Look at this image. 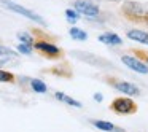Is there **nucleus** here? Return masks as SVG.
I'll use <instances>...</instances> for the list:
<instances>
[{"label":"nucleus","instance_id":"f257e3e1","mask_svg":"<svg viewBox=\"0 0 148 132\" xmlns=\"http://www.w3.org/2000/svg\"><path fill=\"white\" fill-rule=\"evenodd\" d=\"M121 11L129 21H137V23L148 24V3H145V2L126 0L121 5Z\"/></svg>","mask_w":148,"mask_h":132},{"label":"nucleus","instance_id":"f03ea898","mask_svg":"<svg viewBox=\"0 0 148 132\" xmlns=\"http://www.w3.org/2000/svg\"><path fill=\"white\" fill-rule=\"evenodd\" d=\"M0 2H2V5H3L5 8H8V10L13 11V13L21 14V16H24V18H27V19L34 21V23L40 24V26H46V21L43 19L40 14H37L35 11L29 10V8L23 7V5H19V3H14V2H11V0H0Z\"/></svg>","mask_w":148,"mask_h":132},{"label":"nucleus","instance_id":"7ed1b4c3","mask_svg":"<svg viewBox=\"0 0 148 132\" xmlns=\"http://www.w3.org/2000/svg\"><path fill=\"white\" fill-rule=\"evenodd\" d=\"M110 108L118 115H132L137 111V105L131 97H118L112 102Z\"/></svg>","mask_w":148,"mask_h":132},{"label":"nucleus","instance_id":"20e7f679","mask_svg":"<svg viewBox=\"0 0 148 132\" xmlns=\"http://www.w3.org/2000/svg\"><path fill=\"white\" fill-rule=\"evenodd\" d=\"M32 46L49 59H58L62 56V49L58 45H54L51 42H46V40H37V42H34Z\"/></svg>","mask_w":148,"mask_h":132},{"label":"nucleus","instance_id":"39448f33","mask_svg":"<svg viewBox=\"0 0 148 132\" xmlns=\"http://www.w3.org/2000/svg\"><path fill=\"white\" fill-rule=\"evenodd\" d=\"M73 8L80 13V16H88V18H96L100 13V8L91 0H75Z\"/></svg>","mask_w":148,"mask_h":132},{"label":"nucleus","instance_id":"423d86ee","mask_svg":"<svg viewBox=\"0 0 148 132\" xmlns=\"http://www.w3.org/2000/svg\"><path fill=\"white\" fill-rule=\"evenodd\" d=\"M108 83L112 84V88H115L118 92H123L126 96H140V89L135 84L129 83V81L116 80V78H108Z\"/></svg>","mask_w":148,"mask_h":132},{"label":"nucleus","instance_id":"0eeeda50","mask_svg":"<svg viewBox=\"0 0 148 132\" xmlns=\"http://www.w3.org/2000/svg\"><path fill=\"white\" fill-rule=\"evenodd\" d=\"M121 62L126 65V67H129L131 70L137 72V73H148V67L143 64V62L140 61V59L137 57V56H129V54H123L121 56Z\"/></svg>","mask_w":148,"mask_h":132},{"label":"nucleus","instance_id":"6e6552de","mask_svg":"<svg viewBox=\"0 0 148 132\" xmlns=\"http://www.w3.org/2000/svg\"><path fill=\"white\" fill-rule=\"evenodd\" d=\"M99 42L110 46H119L123 43V38L119 35H116L115 32H103L99 35Z\"/></svg>","mask_w":148,"mask_h":132},{"label":"nucleus","instance_id":"1a4fd4ad","mask_svg":"<svg viewBox=\"0 0 148 132\" xmlns=\"http://www.w3.org/2000/svg\"><path fill=\"white\" fill-rule=\"evenodd\" d=\"M126 37H127L129 40H134V42H137V43H142V45H148V32H145V30L131 29V30H127Z\"/></svg>","mask_w":148,"mask_h":132},{"label":"nucleus","instance_id":"9d476101","mask_svg":"<svg viewBox=\"0 0 148 132\" xmlns=\"http://www.w3.org/2000/svg\"><path fill=\"white\" fill-rule=\"evenodd\" d=\"M54 97L58 100H61V102H64V103H67V105H70V107H75V108H81V103L78 102V100H75V99H72V97H69L67 94H64V92H54Z\"/></svg>","mask_w":148,"mask_h":132},{"label":"nucleus","instance_id":"9b49d317","mask_svg":"<svg viewBox=\"0 0 148 132\" xmlns=\"http://www.w3.org/2000/svg\"><path fill=\"white\" fill-rule=\"evenodd\" d=\"M92 124L96 126L97 129L105 131V132H119V129L116 127V126H113L112 122H108V121H92Z\"/></svg>","mask_w":148,"mask_h":132},{"label":"nucleus","instance_id":"f8f14e48","mask_svg":"<svg viewBox=\"0 0 148 132\" xmlns=\"http://www.w3.org/2000/svg\"><path fill=\"white\" fill-rule=\"evenodd\" d=\"M69 34H70V37L73 40H77V42H86L88 40V34L84 32V30L78 29V27H72V29L69 30Z\"/></svg>","mask_w":148,"mask_h":132},{"label":"nucleus","instance_id":"ddd939ff","mask_svg":"<svg viewBox=\"0 0 148 132\" xmlns=\"http://www.w3.org/2000/svg\"><path fill=\"white\" fill-rule=\"evenodd\" d=\"M30 88H32V91H34V92H38V94H45L46 91H48L46 84L43 83L42 80H37V78L30 80Z\"/></svg>","mask_w":148,"mask_h":132},{"label":"nucleus","instance_id":"4468645a","mask_svg":"<svg viewBox=\"0 0 148 132\" xmlns=\"http://www.w3.org/2000/svg\"><path fill=\"white\" fill-rule=\"evenodd\" d=\"M64 14H65V18H67V21L70 24H75L78 19H80V13H78L75 8H67V10L64 11Z\"/></svg>","mask_w":148,"mask_h":132},{"label":"nucleus","instance_id":"2eb2a0df","mask_svg":"<svg viewBox=\"0 0 148 132\" xmlns=\"http://www.w3.org/2000/svg\"><path fill=\"white\" fill-rule=\"evenodd\" d=\"M0 57H18V51L5 45H0Z\"/></svg>","mask_w":148,"mask_h":132},{"label":"nucleus","instance_id":"dca6fc26","mask_svg":"<svg viewBox=\"0 0 148 132\" xmlns=\"http://www.w3.org/2000/svg\"><path fill=\"white\" fill-rule=\"evenodd\" d=\"M16 37H18V40H19L21 43H26V45H30V46H32L34 42H35L34 37L30 35V34H27V32H18Z\"/></svg>","mask_w":148,"mask_h":132},{"label":"nucleus","instance_id":"f3484780","mask_svg":"<svg viewBox=\"0 0 148 132\" xmlns=\"http://www.w3.org/2000/svg\"><path fill=\"white\" fill-rule=\"evenodd\" d=\"M14 80L16 78H14V75L11 72H7V70H2L0 68V83H13Z\"/></svg>","mask_w":148,"mask_h":132},{"label":"nucleus","instance_id":"a211bd4d","mask_svg":"<svg viewBox=\"0 0 148 132\" xmlns=\"http://www.w3.org/2000/svg\"><path fill=\"white\" fill-rule=\"evenodd\" d=\"M32 49H34V46L26 45V43H19V45L16 46V51L19 53V54H26V56L32 54Z\"/></svg>","mask_w":148,"mask_h":132},{"label":"nucleus","instance_id":"6ab92c4d","mask_svg":"<svg viewBox=\"0 0 148 132\" xmlns=\"http://www.w3.org/2000/svg\"><path fill=\"white\" fill-rule=\"evenodd\" d=\"M135 56L148 67V51H135Z\"/></svg>","mask_w":148,"mask_h":132},{"label":"nucleus","instance_id":"aec40b11","mask_svg":"<svg viewBox=\"0 0 148 132\" xmlns=\"http://www.w3.org/2000/svg\"><path fill=\"white\" fill-rule=\"evenodd\" d=\"M7 62H8V57H0V68L3 67V65L7 64Z\"/></svg>","mask_w":148,"mask_h":132},{"label":"nucleus","instance_id":"412c9836","mask_svg":"<svg viewBox=\"0 0 148 132\" xmlns=\"http://www.w3.org/2000/svg\"><path fill=\"white\" fill-rule=\"evenodd\" d=\"M94 99H96L97 102H100V100H102V94H96V96H94Z\"/></svg>","mask_w":148,"mask_h":132}]
</instances>
